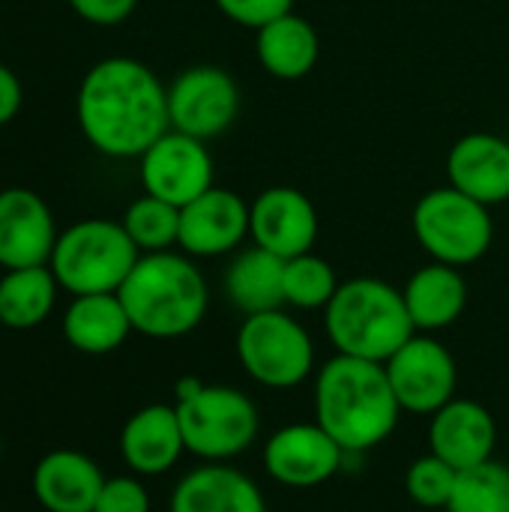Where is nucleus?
Masks as SVG:
<instances>
[{"instance_id":"17","label":"nucleus","mask_w":509,"mask_h":512,"mask_svg":"<svg viewBox=\"0 0 509 512\" xmlns=\"http://www.w3.org/2000/svg\"><path fill=\"white\" fill-rule=\"evenodd\" d=\"M186 453L174 405H144L120 429V456L135 477H162Z\"/></svg>"},{"instance_id":"10","label":"nucleus","mask_w":509,"mask_h":512,"mask_svg":"<svg viewBox=\"0 0 509 512\" xmlns=\"http://www.w3.org/2000/svg\"><path fill=\"white\" fill-rule=\"evenodd\" d=\"M240 114V87L222 66H189L168 87L171 129L198 141L222 135Z\"/></svg>"},{"instance_id":"28","label":"nucleus","mask_w":509,"mask_h":512,"mask_svg":"<svg viewBox=\"0 0 509 512\" xmlns=\"http://www.w3.org/2000/svg\"><path fill=\"white\" fill-rule=\"evenodd\" d=\"M336 270L315 252L285 261V306L294 309H327L339 291Z\"/></svg>"},{"instance_id":"25","label":"nucleus","mask_w":509,"mask_h":512,"mask_svg":"<svg viewBox=\"0 0 509 512\" xmlns=\"http://www.w3.org/2000/svg\"><path fill=\"white\" fill-rule=\"evenodd\" d=\"M57 279L48 264L6 270L0 279V324L6 330L39 327L57 300Z\"/></svg>"},{"instance_id":"7","label":"nucleus","mask_w":509,"mask_h":512,"mask_svg":"<svg viewBox=\"0 0 509 512\" xmlns=\"http://www.w3.org/2000/svg\"><path fill=\"white\" fill-rule=\"evenodd\" d=\"M237 360L255 384L294 390L315 372V342L309 330L282 309L246 315L237 330Z\"/></svg>"},{"instance_id":"30","label":"nucleus","mask_w":509,"mask_h":512,"mask_svg":"<svg viewBox=\"0 0 509 512\" xmlns=\"http://www.w3.org/2000/svg\"><path fill=\"white\" fill-rule=\"evenodd\" d=\"M93 512H150V495L138 477H108Z\"/></svg>"},{"instance_id":"26","label":"nucleus","mask_w":509,"mask_h":512,"mask_svg":"<svg viewBox=\"0 0 509 512\" xmlns=\"http://www.w3.org/2000/svg\"><path fill=\"white\" fill-rule=\"evenodd\" d=\"M447 512H509V468L504 462H483L459 471Z\"/></svg>"},{"instance_id":"14","label":"nucleus","mask_w":509,"mask_h":512,"mask_svg":"<svg viewBox=\"0 0 509 512\" xmlns=\"http://www.w3.org/2000/svg\"><path fill=\"white\" fill-rule=\"evenodd\" d=\"M249 204L222 186H210L204 195L180 207L177 246L192 258H216L243 243L249 234Z\"/></svg>"},{"instance_id":"20","label":"nucleus","mask_w":509,"mask_h":512,"mask_svg":"<svg viewBox=\"0 0 509 512\" xmlns=\"http://www.w3.org/2000/svg\"><path fill=\"white\" fill-rule=\"evenodd\" d=\"M450 186L477 198L480 204H501L509 198V144L489 132L459 138L447 156Z\"/></svg>"},{"instance_id":"19","label":"nucleus","mask_w":509,"mask_h":512,"mask_svg":"<svg viewBox=\"0 0 509 512\" xmlns=\"http://www.w3.org/2000/svg\"><path fill=\"white\" fill-rule=\"evenodd\" d=\"M168 512H267V501L249 474L225 462H204L180 477Z\"/></svg>"},{"instance_id":"23","label":"nucleus","mask_w":509,"mask_h":512,"mask_svg":"<svg viewBox=\"0 0 509 512\" xmlns=\"http://www.w3.org/2000/svg\"><path fill=\"white\" fill-rule=\"evenodd\" d=\"M225 297L243 315H261L285 306V258L252 246L225 270Z\"/></svg>"},{"instance_id":"24","label":"nucleus","mask_w":509,"mask_h":512,"mask_svg":"<svg viewBox=\"0 0 509 512\" xmlns=\"http://www.w3.org/2000/svg\"><path fill=\"white\" fill-rule=\"evenodd\" d=\"M318 51H321V42H318L315 27L303 15H294V12L264 24L255 39V54L261 66L273 78H282V81L306 78L318 63Z\"/></svg>"},{"instance_id":"22","label":"nucleus","mask_w":509,"mask_h":512,"mask_svg":"<svg viewBox=\"0 0 509 512\" xmlns=\"http://www.w3.org/2000/svg\"><path fill=\"white\" fill-rule=\"evenodd\" d=\"M132 321L117 294H81L72 297L63 315V336L78 354L102 357L117 351L129 339Z\"/></svg>"},{"instance_id":"31","label":"nucleus","mask_w":509,"mask_h":512,"mask_svg":"<svg viewBox=\"0 0 509 512\" xmlns=\"http://www.w3.org/2000/svg\"><path fill=\"white\" fill-rule=\"evenodd\" d=\"M216 6L222 9V15H228L231 21L243 24V27H255L261 30L264 24L294 12V0H216Z\"/></svg>"},{"instance_id":"18","label":"nucleus","mask_w":509,"mask_h":512,"mask_svg":"<svg viewBox=\"0 0 509 512\" xmlns=\"http://www.w3.org/2000/svg\"><path fill=\"white\" fill-rule=\"evenodd\" d=\"M105 480L108 477L90 456L78 450H51L36 462L30 489L45 512H93Z\"/></svg>"},{"instance_id":"1","label":"nucleus","mask_w":509,"mask_h":512,"mask_svg":"<svg viewBox=\"0 0 509 512\" xmlns=\"http://www.w3.org/2000/svg\"><path fill=\"white\" fill-rule=\"evenodd\" d=\"M78 126L105 156H144L168 129V87L132 57L99 60L78 87Z\"/></svg>"},{"instance_id":"16","label":"nucleus","mask_w":509,"mask_h":512,"mask_svg":"<svg viewBox=\"0 0 509 512\" xmlns=\"http://www.w3.org/2000/svg\"><path fill=\"white\" fill-rule=\"evenodd\" d=\"M498 423L492 411L474 399L456 396L429 423V453L444 459L456 471L477 468L495 459Z\"/></svg>"},{"instance_id":"8","label":"nucleus","mask_w":509,"mask_h":512,"mask_svg":"<svg viewBox=\"0 0 509 512\" xmlns=\"http://www.w3.org/2000/svg\"><path fill=\"white\" fill-rule=\"evenodd\" d=\"M420 246L441 264L465 267L480 261L495 237L489 207L477 198L459 192L456 186H441L426 192L411 216Z\"/></svg>"},{"instance_id":"27","label":"nucleus","mask_w":509,"mask_h":512,"mask_svg":"<svg viewBox=\"0 0 509 512\" xmlns=\"http://www.w3.org/2000/svg\"><path fill=\"white\" fill-rule=\"evenodd\" d=\"M123 228L138 252H168L180 240V207L156 195H141L129 204Z\"/></svg>"},{"instance_id":"3","label":"nucleus","mask_w":509,"mask_h":512,"mask_svg":"<svg viewBox=\"0 0 509 512\" xmlns=\"http://www.w3.org/2000/svg\"><path fill=\"white\" fill-rule=\"evenodd\" d=\"M117 297L132 330L150 339H180L207 315V282L201 270L177 252H147L138 258Z\"/></svg>"},{"instance_id":"5","label":"nucleus","mask_w":509,"mask_h":512,"mask_svg":"<svg viewBox=\"0 0 509 512\" xmlns=\"http://www.w3.org/2000/svg\"><path fill=\"white\" fill-rule=\"evenodd\" d=\"M174 408L186 453L204 462H231L258 441V408L237 387L180 378L174 387Z\"/></svg>"},{"instance_id":"12","label":"nucleus","mask_w":509,"mask_h":512,"mask_svg":"<svg viewBox=\"0 0 509 512\" xmlns=\"http://www.w3.org/2000/svg\"><path fill=\"white\" fill-rule=\"evenodd\" d=\"M141 183L147 195L186 207L213 186V156L204 141L168 129L141 156Z\"/></svg>"},{"instance_id":"33","label":"nucleus","mask_w":509,"mask_h":512,"mask_svg":"<svg viewBox=\"0 0 509 512\" xmlns=\"http://www.w3.org/2000/svg\"><path fill=\"white\" fill-rule=\"evenodd\" d=\"M21 108V84L12 69L0 63V126H6Z\"/></svg>"},{"instance_id":"4","label":"nucleus","mask_w":509,"mask_h":512,"mask_svg":"<svg viewBox=\"0 0 509 512\" xmlns=\"http://www.w3.org/2000/svg\"><path fill=\"white\" fill-rule=\"evenodd\" d=\"M324 330L336 354L387 363L414 333L405 297L384 279L360 276L339 285L324 309Z\"/></svg>"},{"instance_id":"13","label":"nucleus","mask_w":509,"mask_h":512,"mask_svg":"<svg viewBox=\"0 0 509 512\" xmlns=\"http://www.w3.org/2000/svg\"><path fill=\"white\" fill-rule=\"evenodd\" d=\"M249 210V234L255 246L285 261L312 252L318 240V213L300 189L270 186L249 204Z\"/></svg>"},{"instance_id":"32","label":"nucleus","mask_w":509,"mask_h":512,"mask_svg":"<svg viewBox=\"0 0 509 512\" xmlns=\"http://www.w3.org/2000/svg\"><path fill=\"white\" fill-rule=\"evenodd\" d=\"M69 6L90 24H120L132 15V9L138 6V0H69Z\"/></svg>"},{"instance_id":"21","label":"nucleus","mask_w":509,"mask_h":512,"mask_svg":"<svg viewBox=\"0 0 509 512\" xmlns=\"http://www.w3.org/2000/svg\"><path fill=\"white\" fill-rule=\"evenodd\" d=\"M402 297L417 333H438L462 318L468 303V285L459 267L435 261L420 267L408 279Z\"/></svg>"},{"instance_id":"2","label":"nucleus","mask_w":509,"mask_h":512,"mask_svg":"<svg viewBox=\"0 0 509 512\" xmlns=\"http://www.w3.org/2000/svg\"><path fill=\"white\" fill-rule=\"evenodd\" d=\"M402 405L384 363L336 354L315 375V423L348 453L381 447L399 426Z\"/></svg>"},{"instance_id":"29","label":"nucleus","mask_w":509,"mask_h":512,"mask_svg":"<svg viewBox=\"0 0 509 512\" xmlns=\"http://www.w3.org/2000/svg\"><path fill=\"white\" fill-rule=\"evenodd\" d=\"M456 477H459L456 468H450L435 453H426V456H420V459H414L408 465L405 492L423 510H447L453 486H456Z\"/></svg>"},{"instance_id":"15","label":"nucleus","mask_w":509,"mask_h":512,"mask_svg":"<svg viewBox=\"0 0 509 512\" xmlns=\"http://www.w3.org/2000/svg\"><path fill=\"white\" fill-rule=\"evenodd\" d=\"M57 228L48 204L30 189L0 192V267H42L57 246Z\"/></svg>"},{"instance_id":"9","label":"nucleus","mask_w":509,"mask_h":512,"mask_svg":"<svg viewBox=\"0 0 509 512\" xmlns=\"http://www.w3.org/2000/svg\"><path fill=\"white\" fill-rule=\"evenodd\" d=\"M390 387L402 405V411L432 417L447 402L456 399L459 390V366L444 342L429 333H414L387 363Z\"/></svg>"},{"instance_id":"6","label":"nucleus","mask_w":509,"mask_h":512,"mask_svg":"<svg viewBox=\"0 0 509 512\" xmlns=\"http://www.w3.org/2000/svg\"><path fill=\"white\" fill-rule=\"evenodd\" d=\"M141 252L126 234L123 222L84 219L57 237L51 252V273L72 297L81 294H117Z\"/></svg>"},{"instance_id":"11","label":"nucleus","mask_w":509,"mask_h":512,"mask_svg":"<svg viewBox=\"0 0 509 512\" xmlns=\"http://www.w3.org/2000/svg\"><path fill=\"white\" fill-rule=\"evenodd\" d=\"M345 450L318 423H288L264 444V471L285 489H318L345 465Z\"/></svg>"}]
</instances>
